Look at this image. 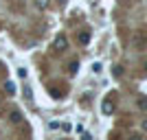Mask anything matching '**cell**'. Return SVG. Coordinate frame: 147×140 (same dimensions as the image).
<instances>
[{"mask_svg": "<svg viewBox=\"0 0 147 140\" xmlns=\"http://www.w3.org/2000/svg\"><path fill=\"white\" fill-rule=\"evenodd\" d=\"M5 90H7V94H16V83H13V81H7Z\"/></svg>", "mask_w": 147, "mask_h": 140, "instance_id": "8992f818", "label": "cell"}, {"mask_svg": "<svg viewBox=\"0 0 147 140\" xmlns=\"http://www.w3.org/2000/svg\"><path fill=\"white\" fill-rule=\"evenodd\" d=\"M77 68H79V64H77V61H73V64L68 66V70H70V74H75V72H77Z\"/></svg>", "mask_w": 147, "mask_h": 140, "instance_id": "9c48e42d", "label": "cell"}, {"mask_svg": "<svg viewBox=\"0 0 147 140\" xmlns=\"http://www.w3.org/2000/svg\"><path fill=\"white\" fill-rule=\"evenodd\" d=\"M138 110H147V96L138 98Z\"/></svg>", "mask_w": 147, "mask_h": 140, "instance_id": "ba28073f", "label": "cell"}, {"mask_svg": "<svg viewBox=\"0 0 147 140\" xmlns=\"http://www.w3.org/2000/svg\"><path fill=\"white\" fill-rule=\"evenodd\" d=\"M101 68H103V66H101L99 61H97V64H92V70H94V72H101Z\"/></svg>", "mask_w": 147, "mask_h": 140, "instance_id": "7c38bea8", "label": "cell"}, {"mask_svg": "<svg viewBox=\"0 0 147 140\" xmlns=\"http://www.w3.org/2000/svg\"><path fill=\"white\" fill-rule=\"evenodd\" d=\"M22 94H24L26 103H31V101H33V92H31V85H24V88H22Z\"/></svg>", "mask_w": 147, "mask_h": 140, "instance_id": "5b68a950", "label": "cell"}, {"mask_svg": "<svg viewBox=\"0 0 147 140\" xmlns=\"http://www.w3.org/2000/svg\"><path fill=\"white\" fill-rule=\"evenodd\" d=\"M59 127H61V129H64V131H70V129H73V125H70V123H61Z\"/></svg>", "mask_w": 147, "mask_h": 140, "instance_id": "30bf717a", "label": "cell"}, {"mask_svg": "<svg viewBox=\"0 0 147 140\" xmlns=\"http://www.w3.org/2000/svg\"><path fill=\"white\" fill-rule=\"evenodd\" d=\"M64 2H66V0H59V5H64Z\"/></svg>", "mask_w": 147, "mask_h": 140, "instance_id": "9a60e30c", "label": "cell"}, {"mask_svg": "<svg viewBox=\"0 0 147 140\" xmlns=\"http://www.w3.org/2000/svg\"><path fill=\"white\" fill-rule=\"evenodd\" d=\"M145 68H147V66H145Z\"/></svg>", "mask_w": 147, "mask_h": 140, "instance_id": "2e32d148", "label": "cell"}, {"mask_svg": "<svg viewBox=\"0 0 147 140\" xmlns=\"http://www.w3.org/2000/svg\"><path fill=\"white\" fill-rule=\"evenodd\" d=\"M35 5H37V9H40V11H44V9L49 7V0H35Z\"/></svg>", "mask_w": 147, "mask_h": 140, "instance_id": "52a82bcc", "label": "cell"}, {"mask_svg": "<svg viewBox=\"0 0 147 140\" xmlns=\"http://www.w3.org/2000/svg\"><path fill=\"white\" fill-rule=\"evenodd\" d=\"M101 112H103V114H112V112H114V103H112V101H103Z\"/></svg>", "mask_w": 147, "mask_h": 140, "instance_id": "3957f363", "label": "cell"}, {"mask_svg": "<svg viewBox=\"0 0 147 140\" xmlns=\"http://www.w3.org/2000/svg\"><path fill=\"white\" fill-rule=\"evenodd\" d=\"M143 129H145V131H147V121H143Z\"/></svg>", "mask_w": 147, "mask_h": 140, "instance_id": "5bb4252c", "label": "cell"}, {"mask_svg": "<svg viewBox=\"0 0 147 140\" xmlns=\"http://www.w3.org/2000/svg\"><path fill=\"white\" fill-rule=\"evenodd\" d=\"M123 74V70H121V66H114V77H121Z\"/></svg>", "mask_w": 147, "mask_h": 140, "instance_id": "4fadbf2b", "label": "cell"}, {"mask_svg": "<svg viewBox=\"0 0 147 140\" xmlns=\"http://www.w3.org/2000/svg\"><path fill=\"white\" fill-rule=\"evenodd\" d=\"M53 48H55L57 53H64V50L68 48V40H66V35H57V37H55V42H53Z\"/></svg>", "mask_w": 147, "mask_h": 140, "instance_id": "6da1fadb", "label": "cell"}, {"mask_svg": "<svg viewBox=\"0 0 147 140\" xmlns=\"http://www.w3.org/2000/svg\"><path fill=\"white\" fill-rule=\"evenodd\" d=\"M77 42H79L81 46H86V44L90 42V33H88V31H81L79 35H77Z\"/></svg>", "mask_w": 147, "mask_h": 140, "instance_id": "7a4b0ae2", "label": "cell"}, {"mask_svg": "<svg viewBox=\"0 0 147 140\" xmlns=\"http://www.w3.org/2000/svg\"><path fill=\"white\" fill-rule=\"evenodd\" d=\"M59 125H61V123H57V121H51V123H49V129H57Z\"/></svg>", "mask_w": 147, "mask_h": 140, "instance_id": "8fae6325", "label": "cell"}, {"mask_svg": "<svg viewBox=\"0 0 147 140\" xmlns=\"http://www.w3.org/2000/svg\"><path fill=\"white\" fill-rule=\"evenodd\" d=\"M9 121H11V123H16V125H20V123H22V114L13 110L11 114H9Z\"/></svg>", "mask_w": 147, "mask_h": 140, "instance_id": "277c9868", "label": "cell"}]
</instances>
